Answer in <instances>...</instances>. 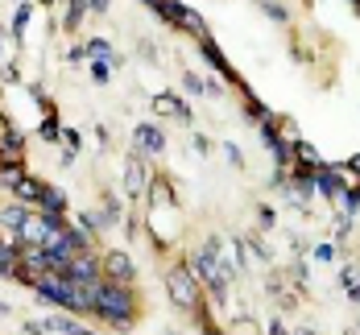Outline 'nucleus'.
Segmentation results:
<instances>
[{"instance_id":"obj_1","label":"nucleus","mask_w":360,"mask_h":335,"mask_svg":"<svg viewBox=\"0 0 360 335\" xmlns=\"http://www.w3.org/2000/svg\"><path fill=\"white\" fill-rule=\"evenodd\" d=\"M96 319L108 323V327H133V319H137V294H133V286L104 277L100 298H96Z\"/></svg>"},{"instance_id":"obj_2","label":"nucleus","mask_w":360,"mask_h":335,"mask_svg":"<svg viewBox=\"0 0 360 335\" xmlns=\"http://www.w3.org/2000/svg\"><path fill=\"white\" fill-rule=\"evenodd\" d=\"M30 290H34V294L41 298V302H50V306H58V310H71V315H79V286H75L67 273H58V269L34 273Z\"/></svg>"},{"instance_id":"obj_3","label":"nucleus","mask_w":360,"mask_h":335,"mask_svg":"<svg viewBox=\"0 0 360 335\" xmlns=\"http://www.w3.org/2000/svg\"><path fill=\"white\" fill-rule=\"evenodd\" d=\"M216 249H219V240L212 236L203 249H195V253H191V269H195V277H199V282L216 294V302H228V298H224V294H228V273L219 269Z\"/></svg>"},{"instance_id":"obj_4","label":"nucleus","mask_w":360,"mask_h":335,"mask_svg":"<svg viewBox=\"0 0 360 335\" xmlns=\"http://www.w3.org/2000/svg\"><path fill=\"white\" fill-rule=\"evenodd\" d=\"M166 290H170V298H174V306L186 310V315L203 302V290H199V277H195L191 261H179V265L166 269Z\"/></svg>"},{"instance_id":"obj_5","label":"nucleus","mask_w":360,"mask_h":335,"mask_svg":"<svg viewBox=\"0 0 360 335\" xmlns=\"http://www.w3.org/2000/svg\"><path fill=\"white\" fill-rule=\"evenodd\" d=\"M67 277L79 282V286H87V282H104V261H96L91 253H75L67 261Z\"/></svg>"},{"instance_id":"obj_6","label":"nucleus","mask_w":360,"mask_h":335,"mask_svg":"<svg viewBox=\"0 0 360 335\" xmlns=\"http://www.w3.org/2000/svg\"><path fill=\"white\" fill-rule=\"evenodd\" d=\"M145 186H149V166H145L141 149H137V153H129V162H124V195H129V199H141Z\"/></svg>"},{"instance_id":"obj_7","label":"nucleus","mask_w":360,"mask_h":335,"mask_svg":"<svg viewBox=\"0 0 360 335\" xmlns=\"http://www.w3.org/2000/svg\"><path fill=\"white\" fill-rule=\"evenodd\" d=\"M100 261H104V277H108V282H124V286H133L137 265H133L129 253H120V249H116V253H104Z\"/></svg>"},{"instance_id":"obj_8","label":"nucleus","mask_w":360,"mask_h":335,"mask_svg":"<svg viewBox=\"0 0 360 335\" xmlns=\"http://www.w3.org/2000/svg\"><path fill=\"white\" fill-rule=\"evenodd\" d=\"M311 195H315V178H311V170H298V174L286 183V203L290 207H307Z\"/></svg>"},{"instance_id":"obj_9","label":"nucleus","mask_w":360,"mask_h":335,"mask_svg":"<svg viewBox=\"0 0 360 335\" xmlns=\"http://www.w3.org/2000/svg\"><path fill=\"white\" fill-rule=\"evenodd\" d=\"M133 141H137V149H141V153H149V157H162V149H166V133H162L158 124H137Z\"/></svg>"},{"instance_id":"obj_10","label":"nucleus","mask_w":360,"mask_h":335,"mask_svg":"<svg viewBox=\"0 0 360 335\" xmlns=\"http://www.w3.org/2000/svg\"><path fill=\"white\" fill-rule=\"evenodd\" d=\"M46 331H58V335H100V331H91V327H83L71 310H58V315H50V319H46Z\"/></svg>"},{"instance_id":"obj_11","label":"nucleus","mask_w":360,"mask_h":335,"mask_svg":"<svg viewBox=\"0 0 360 335\" xmlns=\"http://www.w3.org/2000/svg\"><path fill=\"white\" fill-rule=\"evenodd\" d=\"M37 211H41V216H50V220H63V216H67V195H63V190H54V186H46V190H41V199H37Z\"/></svg>"},{"instance_id":"obj_12","label":"nucleus","mask_w":360,"mask_h":335,"mask_svg":"<svg viewBox=\"0 0 360 335\" xmlns=\"http://www.w3.org/2000/svg\"><path fill=\"white\" fill-rule=\"evenodd\" d=\"M199 50H203V58H207V63H212V67H216V71L224 74L228 83H240V79H236V71L228 67V58L219 54V46H216V41H212V37H199Z\"/></svg>"},{"instance_id":"obj_13","label":"nucleus","mask_w":360,"mask_h":335,"mask_svg":"<svg viewBox=\"0 0 360 335\" xmlns=\"http://www.w3.org/2000/svg\"><path fill=\"white\" fill-rule=\"evenodd\" d=\"M21 149H25V133L4 129V133H0V166H4V162H21Z\"/></svg>"},{"instance_id":"obj_14","label":"nucleus","mask_w":360,"mask_h":335,"mask_svg":"<svg viewBox=\"0 0 360 335\" xmlns=\"http://www.w3.org/2000/svg\"><path fill=\"white\" fill-rule=\"evenodd\" d=\"M153 112H158V116H179V120H191V108L182 104L174 91H162V96H153Z\"/></svg>"},{"instance_id":"obj_15","label":"nucleus","mask_w":360,"mask_h":335,"mask_svg":"<svg viewBox=\"0 0 360 335\" xmlns=\"http://www.w3.org/2000/svg\"><path fill=\"white\" fill-rule=\"evenodd\" d=\"M30 220V203H8V207H0V228H8V232H21V223Z\"/></svg>"},{"instance_id":"obj_16","label":"nucleus","mask_w":360,"mask_h":335,"mask_svg":"<svg viewBox=\"0 0 360 335\" xmlns=\"http://www.w3.org/2000/svg\"><path fill=\"white\" fill-rule=\"evenodd\" d=\"M294 166H298V170H319L323 157H319V149L315 145H307V141L298 137V141H294Z\"/></svg>"},{"instance_id":"obj_17","label":"nucleus","mask_w":360,"mask_h":335,"mask_svg":"<svg viewBox=\"0 0 360 335\" xmlns=\"http://www.w3.org/2000/svg\"><path fill=\"white\" fill-rule=\"evenodd\" d=\"M25 178H30V166H25V162H4V166H0V186L17 190Z\"/></svg>"},{"instance_id":"obj_18","label":"nucleus","mask_w":360,"mask_h":335,"mask_svg":"<svg viewBox=\"0 0 360 335\" xmlns=\"http://www.w3.org/2000/svg\"><path fill=\"white\" fill-rule=\"evenodd\" d=\"M179 29H186V34L195 37V41H199V37H207V25H203V17H199L195 8H186V4H182V13H179Z\"/></svg>"},{"instance_id":"obj_19","label":"nucleus","mask_w":360,"mask_h":335,"mask_svg":"<svg viewBox=\"0 0 360 335\" xmlns=\"http://www.w3.org/2000/svg\"><path fill=\"white\" fill-rule=\"evenodd\" d=\"M87 54H91V58H100V63H108V67H120V54L112 50L104 37H91V41H87Z\"/></svg>"},{"instance_id":"obj_20","label":"nucleus","mask_w":360,"mask_h":335,"mask_svg":"<svg viewBox=\"0 0 360 335\" xmlns=\"http://www.w3.org/2000/svg\"><path fill=\"white\" fill-rule=\"evenodd\" d=\"M41 190H46V183H37V178H25V183L17 186L13 195H17L21 203H30V207H37V199H41Z\"/></svg>"},{"instance_id":"obj_21","label":"nucleus","mask_w":360,"mask_h":335,"mask_svg":"<svg viewBox=\"0 0 360 335\" xmlns=\"http://www.w3.org/2000/svg\"><path fill=\"white\" fill-rule=\"evenodd\" d=\"M30 17H34V8H30V0H21V4H17V17H13V37H21V34H25Z\"/></svg>"},{"instance_id":"obj_22","label":"nucleus","mask_w":360,"mask_h":335,"mask_svg":"<svg viewBox=\"0 0 360 335\" xmlns=\"http://www.w3.org/2000/svg\"><path fill=\"white\" fill-rule=\"evenodd\" d=\"M344 286H348V298L360 302V269L356 265H344Z\"/></svg>"},{"instance_id":"obj_23","label":"nucleus","mask_w":360,"mask_h":335,"mask_svg":"<svg viewBox=\"0 0 360 335\" xmlns=\"http://www.w3.org/2000/svg\"><path fill=\"white\" fill-rule=\"evenodd\" d=\"M191 315H195V323L203 327V335H224V331L216 327V323H212V315H207V306H203V302H199V306H195Z\"/></svg>"},{"instance_id":"obj_24","label":"nucleus","mask_w":360,"mask_h":335,"mask_svg":"<svg viewBox=\"0 0 360 335\" xmlns=\"http://www.w3.org/2000/svg\"><path fill=\"white\" fill-rule=\"evenodd\" d=\"M182 91H186V96H203V91H207V83H203L195 71H182Z\"/></svg>"},{"instance_id":"obj_25","label":"nucleus","mask_w":360,"mask_h":335,"mask_svg":"<svg viewBox=\"0 0 360 335\" xmlns=\"http://www.w3.org/2000/svg\"><path fill=\"white\" fill-rule=\"evenodd\" d=\"M58 133H63V129H58V120H54V116H46V120H41V129H37V137H41V141H58Z\"/></svg>"},{"instance_id":"obj_26","label":"nucleus","mask_w":360,"mask_h":335,"mask_svg":"<svg viewBox=\"0 0 360 335\" xmlns=\"http://www.w3.org/2000/svg\"><path fill=\"white\" fill-rule=\"evenodd\" d=\"M91 79H96V83H108L112 67H108V63H100V58H91Z\"/></svg>"},{"instance_id":"obj_27","label":"nucleus","mask_w":360,"mask_h":335,"mask_svg":"<svg viewBox=\"0 0 360 335\" xmlns=\"http://www.w3.org/2000/svg\"><path fill=\"white\" fill-rule=\"evenodd\" d=\"M261 8H265V13H269L274 21H290V13L282 8V4H278V0H261Z\"/></svg>"},{"instance_id":"obj_28","label":"nucleus","mask_w":360,"mask_h":335,"mask_svg":"<svg viewBox=\"0 0 360 335\" xmlns=\"http://www.w3.org/2000/svg\"><path fill=\"white\" fill-rule=\"evenodd\" d=\"M224 153H228V162H232V166H236V170H240V166H245V153H240V149L232 145V141H224Z\"/></svg>"},{"instance_id":"obj_29","label":"nucleus","mask_w":360,"mask_h":335,"mask_svg":"<svg viewBox=\"0 0 360 335\" xmlns=\"http://www.w3.org/2000/svg\"><path fill=\"white\" fill-rule=\"evenodd\" d=\"M315 261L331 265V261H335V244H319V249H315Z\"/></svg>"},{"instance_id":"obj_30","label":"nucleus","mask_w":360,"mask_h":335,"mask_svg":"<svg viewBox=\"0 0 360 335\" xmlns=\"http://www.w3.org/2000/svg\"><path fill=\"white\" fill-rule=\"evenodd\" d=\"M344 170H348V178H356L360 183V153H352V157L344 162Z\"/></svg>"},{"instance_id":"obj_31","label":"nucleus","mask_w":360,"mask_h":335,"mask_svg":"<svg viewBox=\"0 0 360 335\" xmlns=\"http://www.w3.org/2000/svg\"><path fill=\"white\" fill-rule=\"evenodd\" d=\"M257 220H261V228H274V211H269V207H261V211H257Z\"/></svg>"},{"instance_id":"obj_32","label":"nucleus","mask_w":360,"mask_h":335,"mask_svg":"<svg viewBox=\"0 0 360 335\" xmlns=\"http://www.w3.org/2000/svg\"><path fill=\"white\" fill-rule=\"evenodd\" d=\"M87 13H108V0H87Z\"/></svg>"},{"instance_id":"obj_33","label":"nucleus","mask_w":360,"mask_h":335,"mask_svg":"<svg viewBox=\"0 0 360 335\" xmlns=\"http://www.w3.org/2000/svg\"><path fill=\"white\" fill-rule=\"evenodd\" d=\"M21 331H25V335H46V323H25Z\"/></svg>"},{"instance_id":"obj_34","label":"nucleus","mask_w":360,"mask_h":335,"mask_svg":"<svg viewBox=\"0 0 360 335\" xmlns=\"http://www.w3.org/2000/svg\"><path fill=\"white\" fill-rule=\"evenodd\" d=\"M63 137H67V145L71 149H79V133H75V129H63Z\"/></svg>"},{"instance_id":"obj_35","label":"nucleus","mask_w":360,"mask_h":335,"mask_svg":"<svg viewBox=\"0 0 360 335\" xmlns=\"http://www.w3.org/2000/svg\"><path fill=\"white\" fill-rule=\"evenodd\" d=\"M269 335H290V331L282 327V319H274V323H269Z\"/></svg>"},{"instance_id":"obj_36","label":"nucleus","mask_w":360,"mask_h":335,"mask_svg":"<svg viewBox=\"0 0 360 335\" xmlns=\"http://www.w3.org/2000/svg\"><path fill=\"white\" fill-rule=\"evenodd\" d=\"M145 4H149V8H153V13H158V8H162V0H145Z\"/></svg>"},{"instance_id":"obj_37","label":"nucleus","mask_w":360,"mask_h":335,"mask_svg":"<svg viewBox=\"0 0 360 335\" xmlns=\"http://www.w3.org/2000/svg\"><path fill=\"white\" fill-rule=\"evenodd\" d=\"M4 315H8V306H4V302H0V319H4Z\"/></svg>"},{"instance_id":"obj_38","label":"nucleus","mask_w":360,"mask_h":335,"mask_svg":"<svg viewBox=\"0 0 360 335\" xmlns=\"http://www.w3.org/2000/svg\"><path fill=\"white\" fill-rule=\"evenodd\" d=\"M298 335H315V331H311V327H307V331H298Z\"/></svg>"},{"instance_id":"obj_39","label":"nucleus","mask_w":360,"mask_h":335,"mask_svg":"<svg viewBox=\"0 0 360 335\" xmlns=\"http://www.w3.org/2000/svg\"><path fill=\"white\" fill-rule=\"evenodd\" d=\"M170 335H186V331H170Z\"/></svg>"},{"instance_id":"obj_40","label":"nucleus","mask_w":360,"mask_h":335,"mask_svg":"<svg viewBox=\"0 0 360 335\" xmlns=\"http://www.w3.org/2000/svg\"><path fill=\"white\" fill-rule=\"evenodd\" d=\"M0 50H4V37H0Z\"/></svg>"},{"instance_id":"obj_41","label":"nucleus","mask_w":360,"mask_h":335,"mask_svg":"<svg viewBox=\"0 0 360 335\" xmlns=\"http://www.w3.org/2000/svg\"><path fill=\"white\" fill-rule=\"evenodd\" d=\"M352 4H360V0H352Z\"/></svg>"},{"instance_id":"obj_42","label":"nucleus","mask_w":360,"mask_h":335,"mask_svg":"<svg viewBox=\"0 0 360 335\" xmlns=\"http://www.w3.org/2000/svg\"><path fill=\"white\" fill-rule=\"evenodd\" d=\"M257 4H261V0H257Z\"/></svg>"},{"instance_id":"obj_43","label":"nucleus","mask_w":360,"mask_h":335,"mask_svg":"<svg viewBox=\"0 0 360 335\" xmlns=\"http://www.w3.org/2000/svg\"><path fill=\"white\" fill-rule=\"evenodd\" d=\"M356 8H360V4H356Z\"/></svg>"}]
</instances>
